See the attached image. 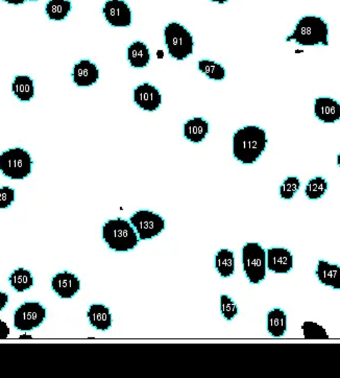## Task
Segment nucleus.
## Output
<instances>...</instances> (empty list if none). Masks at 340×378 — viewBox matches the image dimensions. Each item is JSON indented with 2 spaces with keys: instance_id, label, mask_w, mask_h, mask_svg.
Returning <instances> with one entry per match:
<instances>
[{
  "instance_id": "nucleus-1",
  "label": "nucleus",
  "mask_w": 340,
  "mask_h": 378,
  "mask_svg": "<svg viewBox=\"0 0 340 378\" xmlns=\"http://www.w3.org/2000/svg\"><path fill=\"white\" fill-rule=\"evenodd\" d=\"M266 130L259 126H246L233 135V156L242 164H254L261 157L268 146Z\"/></svg>"
},
{
  "instance_id": "nucleus-2",
  "label": "nucleus",
  "mask_w": 340,
  "mask_h": 378,
  "mask_svg": "<svg viewBox=\"0 0 340 378\" xmlns=\"http://www.w3.org/2000/svg\"><path fill=\"white\" fill-rule=\"evenodd\" d=\"M300 46H329V26L319 16H304L285 39Z\"/></svg>"
},
{
  "instance_id": "nucleus-3",
  "label": "nucleus",
  "mask_w": 340,
  "mask_h": 378,
  "mask_svg": "<svg viewBox=\"0 0 340 378\" xmlns=\"http://www.w3.org/2000/svg\"><path fill=\"white\" fill-rule=\"evenodd\" d=\"M103 239L115 252H129L135 249L139 237L131 223L126 219H110L103 226Z\"/></svg>"
},
{
  "instance_id": "nucleus-4",
  "label": "nucleus",
  "mask_w": 340,
  "mask_h": 378,
  "mask_svg": "<svg viewBox=\"0 0 340 378\" xmlns=\"http://www.w3.org/2000/svg\"><path fill=\"white\" fill-rule=\"evenodd\" d=\"M164 41L169 56L174 60L184 61L193 54L192 34L179 22H170L165 26Z\"/></svg>"
},
{
  "instance_id": "nucleus-5",
  "label": "nucleus",
  "mask_w": 340,
  "mask_h": 378,
  "mask_svg": "<svg viewBox=\"0 0 340 378\" xmlns=\"http://www.w3.org/2000/svg\"><path fill=\"white\" fill-rule=\"evenodd\" d=\"M32 159L28 150L10 148L0 155V172L12 180H23L32 172Z\"/></svg>"
},
{
  "instance_id": "nucleus-6",
  "label": "nucleus",
  "mask_w": 340,
  "mask_h": 378,
  "mask_svg": "<svg viewBox=\"0 0 340 378\" xmlns=\"http://www.w3.org/2000/svg\"><path fill=\"white\" fill-rule=\"evenodd\" d=\"M242 263L250 284H259L266 277V252L258 243H248L242 248Z\"/></svg>"
},
{
  "instance_id": "nucleus-7",
  "label": "nucleus",
  "mask_w": 340,
  "mask_h": 378,
  "mask_svg": "<svg viewBox=\"0 0 340 378\" xmlns=\"http://www.w3.org/2000/svg\"><path fill=\"white\" fill-rule=\"evenodd\" d=\"M130 223L137 231L141 241L158 237L165 229V221L161 215L150 210H139L130 217Z\"/></svg>"
},
{
  "instance_id": "nucleus-8",
  "label": "nucleus",
  "mask_w": 340,
  "mask_h": 378,
  "mask_svg": "<svg viewBox=\"0 0 340 378\" xmlns=\"http://www.w3.org/2000/svg\"><path fill=\"white\" fill-rule=\"evenodd\" d=\"M46 310L39 302H26L14 314V326L18 330L30 331L43 324Z\"/></svg>"
},
{
  "instance_id": "nucleus-9",
  "label": "nucleus",
  "mask_w": 340,
  "mask_h": 378,
  "mask_svg": "<svg viewBox=\"0 0 340 378\" xmlns=\"http://www.w3.org/2000/svg\"><path fill=\"white\" fill-rule=\"evenodd\" d=\"M106 21L113 28H129L132 24V10L124 0H108L103 8Z\"/></svg>"
},
{
  "instance_id": "nucleus-10",
  "label": "nucleus",
  "mask_w": 340,
  "mask_h": 378,
  "mask_svg": "<svg viewBox=\"0 0 340 378\" xmlns=\"http://www.w3.org/2000/svg\"><path fill=\"white\" fill-rule=\"evenodd\" d=\"M134 103L143 111H157L162 105V94L154 85L143 83L134 89Z\"/></svg>"
},
{
  "instance_id": "nucleus-11",
  "label": "nucleus",
  "mask_w": 340,
  "mask_h": 378,
  "mask_svg": "<svg viewBox=\"0 0 340 378\" xmlns=\"http://www.w3.org/2000/svg\"><path fill=\"white\" fill-rule=\"evenodd\" d=\"M73 83L81 88L93 86L99 80V69L95 63L90 60H81L73 66L72 73Z\"/></svg>"
},
{
  "instance_id": "nucleus-12",
  "label": "nucleus",
  "mask_w": 340,
  "mask_h": 378,
  "mask_svg": "<svg viewBox=\"0 0 340 378\" xmlns=\"http://www.w3.org/2000/svg\"><path fill=\"white\" fill-rule=\"evenodd\" d=\"M266 267L272 273L287 274L293 269V256L285 248H272L266 253Z\"/></svg>"
},
{
  "instance_id": "nucleus-13",
  "label": "nucleus",
  "mask_w": 340,
  "mask_h": 378,
  "mask_svg": "<svg viewBox=\"0 0 340 378\" xmlns=\"http://www.w3.org/2000/svg\"><path fill=\"white\" fill-rule=\"evenodd\" d=\"M313 112L314 117L321 123H335L340 121V103L332 97L315 99Z\"/></svg>"
},
{
  "instance_id": "nucleus-14",
  "label": "nucleus",
  "mask_w": 340,
  "mask_h": 378,
  "mask_svg": "<svg viewBox=\"0 0 340 378\" xmlns=\"http://www.w3.org/2000/svg\"><path fill=\"white\" fill-rule=\"evenodd\" d=\"M52 288L60 298L70 299L81 290V281L74 274L63 272L52 278Z\"/></svg>"
},
{
  "instance_id": "nucleus-15",
  "label": "nucleus",
  "mask_w": 340,
  "mask_h": 378,
  "mask_svg": "<svg viewBox=\"0 0 340 378\" xmlns=\"http://www.w3.org/2000/svg\"><path fill=\"white\" fill-rule=\"evenodd\" d=\"M317 279L325 286L334 290H340V267L338 264L330 263L326 260H319L317 271Z\"/></svg>"
},
{
  "instance_id": "nucleus-16",
  "label": "nucleus",
  "mask_w": 340,
  "mask_h": 378,
  "mask_svg": "<svg viewBox=\"0 0 340 378\" xmlns=\"http://www.w3.org/2000/svg\"><path fill=\"white\" fill-rule=\"evenodd\" d=\"M209 131V123L203 117H194L184 123V137L194 144L203 142Z\"/></svg>"
},
{
  "instance_id": "nucleus-17",
  "label": "nucleus",
  "mask_w": 340,
  "mask_h": 378,
  "mask_svg": "<svg viewBox=\"0 0 340 378\" xmlns=\"http://www.w3.org/2000/svg\"><path fill=\"white\" fill-rule=\"evenodd\" d=\"M128 61L133 68L143 69L148 66L150 62V52L148 46L144 42L135 41L128 48L126 52Z\"/></svg>"
},
{
  "instance_id": "nucleus-18",
  "label": "nucleus",
  "mask_w": 340,
  "mask_h": 378,
  "mask_svg": "<svg viewBox=\"0 0 340 378\" xmlns=\"http://www.w3.org/2000/svg\"><path fill=\"white\" fill-rule=\"evenodd\" d=\"M87 317L89 318L91 326L97 328V330L105 331L111 328L112 314L107 306L103 304H93L89 308Z\"/></svg>"
},
{
  "instance_id": "nucleus-19",
  "label": "nucleus",
  "mask_w": 340,
  "mask_h": 378,
  "mask_svg": "<svg viewBox=\"0 0 340 378\" xmlns=\"http://www.w3.org/2000/svg\"><path fill=\"white\" fill-rule=\"evenodd\" d=\"M14 95L23 103H28L34 97V83L28 75H17L12 83Z\"/></svg>"
},
{
  "instance_id": "nucleus-20",
  "label": "nucleus",
  "mask_w": 340,
  "mask_h": 378,
  "mask_svg": "<svg viewBox=\"0 0 340 378\" xmlns=\"http://www.w3.org/2000/svg\"><path fill=\"white\" fill-rule=\"evenodd\" d=\"M268 331L272 337H280L287 331V315L281 308H274L268 314Z\"/></svg>"
},
{
  "instance_id": "nucleus-21",
  "label": "nucleus",
  "mask_w": 340,
  "mask_h": 378,
  "mask_svg": "<svg viewBox=\"0 0 340 378\" xmlns=\"http://www.w3.org/2000/svg\"><path fill=\"white\" fill-rule=\"evenodd\" d=\"M215 268L221 277L229 278L235 273V257L230 250L223 249L215 256Z\"/></svg>"
},
{
  "instance_id": "nucleus-22",
  "label": "nucleus",
  "mask_w": 340,
  "mask_h": 378,
  "mask_svg": "<svg viewBox=\"0 0 340 378\" xmlns=\"http://www.w3.org/2000/svg\"><path fill=\"white\" fill-rule=\"evenodd\" d=\"M72 10L70 0H50L46 7V13L52 21H63Z\"/></svg>"
},
{
  "instance_id": "nucleus-23",
  "label": "nucleus",
  "mask_w": 340,
  "mask_h": 378,
  "mask_svg": "<svg viewBox=\"0 0 340 378\" xmlns=\"http://www.w3.org/2000/svg\"><path fill=\"white\" fill-rule=\"evenodd\" d=\"M197 68L201 71L203 74H205L210 80L217 81V82H221L226 79V68L221 64V63L215 62V61L208 60V59H203V60L199 61L197 64Z\"/></svg>"
},
{
  "instance_id": "nucleus-24",
  "label": "nucleus",
  "mask_w": 340,
  "mask_h": 378,
  "mask_svg": "<svg viewBox=\"0 0 340 378\" xmlns=\"http://www.w3.org/2000/svg\"><path fill=\"white\" fill-rule=\"evenodd\" d=\"M10 284L12 288L18 292H23L30 290L34 284V278L28 270L19 268L15 270L10 276Z\"/></svg>"
},
{
  "instance_id": "nucleus-25",
  "label": "nucleus",
  "mask_w": 340,
  "mask_h": 378,
  "mask_svg": "<svg viewBox=\"0 0 340 378\" xmlns=\"http://www.w3.org/2000/svg\"><path fill=\"white\" fill-rule=\"evenodd\" d=\"M329 189V183L323 177L317 176L310 179L305 188V195L311 201L319 200L325 196Z\"/></svg>"
},
{
  "instance_id": "nucleus-26",
  "label": "nucleus",
  "mask_w": 340,
  "mask_h": 378,
  "mask_svg": "<svg viewBox=\"0 0 340 378\" xmlns=\"http://www.w3.org/2000/svg\"><path fill=\"white\" fill-rule=\"evenodd\" d=\"M301 181L297 177L290 176L285 179L280 186V197L283 200H291L300 190Z\"/></svg>"
},
{
  "instance_id": "nucleus-27",
  "label": "nucleus",
  "mask_w": 340,
  "mask_h": 378,
  "mask_svg": "<svg viewBox=\"0 0 340 378\" xmlns=\"http://www.w3.org/2000/svg\"><path fill=\"white\" fill-rule=\"evenodd\" d=\"M303 333H304L305 339H329V335H328L327 330L325 327L321 325L317 324L315 322H311V321H307L304 322L302 326Z\"/></svg>"
},
{
  "instance_id": "nucleus-28",
  "label": "nucleus",
  "mask_w": 340,
  "mask_h": 378,
  "mask_svg": "<svg viewBox=\"0 0 340 378\" xmlns=\"http://www.w3.org/2000/svg\"><path fill=\"white\" fill-rule=\"evenodd\" d=\"M221 312L223 318L227 321H232L238 315V308L233 299L227 295L221 297Z\"/></svg>"
},
{
  "instance_id": "nucleus-29",
  "label": "nucleus",
  "mask_w": 340,
  "mask_h": 378,
  "mask_svg": "<svg viewBox=\"0 0 340 378\" xmlns=\"http://www.w3.org/2000/svg\"><path fill=\"white\" fill-rule=\"evenodd\" d=\"M15 201V190L11 187L3 186L0 188V209H7Z\"/></svg>"
},
{
  "instance_id": "nucleus-30",
  "label": "nucleus",
  "mask_w": 340,
  "mask_h": 378,
  "mask_svg": "<svg viewBox=\"0 0 340 378\" xmlns=\"http://www.w3.org/2000/svg\"><path fill=\"white\" fill-rule=\"evenodd\" d=\"M10 328L7 323L0 319V339H5L9 337Z\"/></svg>"
},
{
  "instance_id": "nucleus-31",
  "label": "nucleus",
  "mask_w": 340,
  "mask_h": 378,
  "mask_svg": "<svg viewBox=\"0 0 340 378\" xmlns=\"http://www.w3.org/2000/svg\"><path fill=\"white\" fill-rule=\"evenodd\" d=\"M9 302V296L6 292H0V310H3Z\"/></svg>"
},
{
  "instance_id": "nucleus-32",
  "label": "nucleus",
  "mask_w": 340,
  "mask_h": 378,
  "mask_svg": "<svg viewBox=\"0 0 340 378\" xmlns=\"http://www.w3.org/2000/svg\"><path fill=\"white\" fill-rule=\"evenodd\" d=\"M5 3H9V5L20 6L23 5L26 0H3Z\"/></svg>"
},
{
  "instance_id": "nucleus-33",
  "label": "nucleus",
  "mask_w": 340,
  "mask_h": 378,
  "mask_svg": "<svg viewBox=\"0 0 340 378\" xmlns=\"http://www.w3.org/2000/svg\"><path fill=\"white\" fill-rule=\"evenodd\" d=\"M212 3H219V5H225L229 0H211Z\"/></svg>"
},
{
  "instance_id": "nucleus-34",
  "label": "nucleus",
  "mask_w": 340,
  "mask_h": 378,
  "mask_svg": "<svg viewBox=\"0 0 340 378\" xmlns=\"http://www.w3.org/2000/svg\"><path fill=\"white\" fill-rule=\"evenodd\" d=\"M19 339H32V335H20Z\"/></svg>"
},
{
  "instance_id": "nucleus-35",
  "label": "nucleus",
  "mask_w": 340,
  "mask_h": 378,
  "mask_svg": "<svg viewBox=\"0 0 340 378\" xmlns=\"http://www.w3.org/2000/svg\"><path fill=\"white\" fill-rule=\"evenodd\" d=\"M337 164H338V166H339L340 168V154H338L337 155Z\"/></svg>"
},
{
  "instance_id": "nucleus-36",
  "label": "nucleus",
  "mask_w": 340,
  "mask_h": 378,
  "mask_svg": "<svg viewBox=\"0 0 340 378\" xmlns=\"http://www.w3.org/2000/svg\"><path fill=\"white\" fill-rule=\"evenodd\" d=\"M30 1H37V0H30Z\"/></svg>"
}]
</instances>
